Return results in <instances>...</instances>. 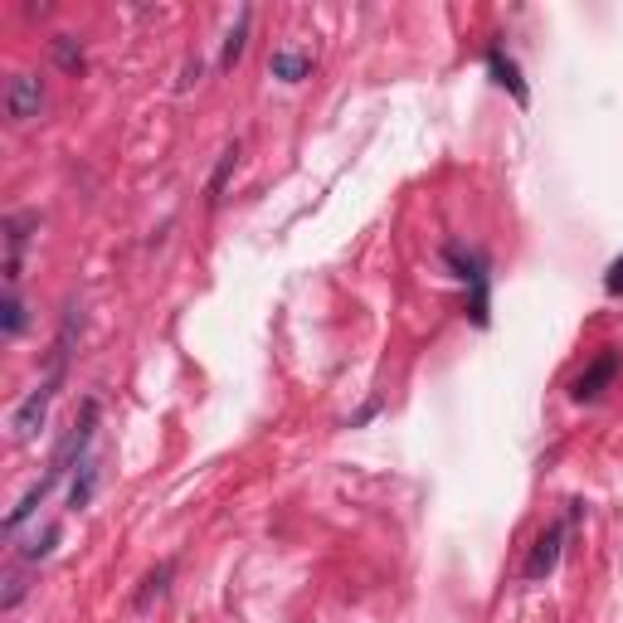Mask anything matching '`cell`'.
<instances>
[{
  "instance_id": "obj_15",
  "label": "cell",
  "mask_w": 623,
  "mask_h": 623,
  "mask_svg": "<svg viewBox=\"0 0 623 623\" xmlns=\"http://www.w3.org/2000/svg\"><path fill=\"white\" fill-rule=\"evenodd\" d=\"M604 293L623 297V258H614V263H609V273H604Z\"/></svg>"
},
{
  "instance_id": "obj_11",
  "label": "cell",
  "mask_w": 623,
  "mask_h": 623,
  "mask_svg": "<svg viewBox=\"0 0 623 623\" xmlns=\"http://www.w3.org/2000/svg\"><path fill=\"white\" fill-rule=\"evenodd\" d=\"M49 49H54V64H59L64 74H83V44H78L74 35H54Z\"/></svg>"
},
{
  "instance_id": "obj_12",
  "label": "cell",
  "mask_w": 623,
  "mask_h": 623,
  "mask_svg": "<svg viewBox=\"0 0 623 623\" xmlns=\"http://www.w3.org/2000/svg\"><path fill=\"white\" fill-rule=\"evenodd\" d=\"M0 331L5 336H20L25 331V302L15 288H5V302H0Z\"/></svg>"
},
{
  "instance_id": "obj_6",
  "label": "cell",
  "mask_w": 623,
  "mask_h": 623,
  "mask_svg": "<svg viewBox=\"0 0 623 623\" xmlns=\"http://www.w3.org/2000/svg\"><path fill=\"white\" fill-rule=\"evenodd\" d=\"M268 74L283 78V83H302V78L312 74V49H297V44L273 49V59H268Z\"/></svg>"
},
{
  "instance_id": "obj_2",
  "label": "cell",
  "mask_w": 623,
  "mask_h": 623,
  "mask_svg": "<svg viewBox=\"0 0 623 623\" xmlns=\"http://www.w3.org/2000/svg\"><path fill=\"white\" fill-rule=\"evenodd\" d=\"M59 385H64V366H49L44 385H39L35 395H25V400H20L15 419H10V434H15L20 443H30L39 429H44V419H49V404H54V395H59Z\"/></svg>"
},
{
  "instance_id": "obj_14",
  "label": "cell",
  "mask_w": 623,
  "mask_h": 623,
  "mask_svg": "<svg viewBox=\"0 0 623 623\" xmlns=\"http://www.w3.org/2000/svg\"><path fill=\"white\" fill-rule=\"evenodd\" d=\"M234 166H239V147H229L220 156V166H215V176H210V200L224 190V181H229V171H234Z\"/></svg>"
},
{
  "instance_id": "obj_9",
  "label": "cell",
  "mask_w": 623,
  "mask_h": 623,
  "mask_svg": "<svg viewBox=\"0 0 623 623\" xmlns=\"http://www.w3.org/2000/svg\"><path fill=\"white\" fill-rule=\"evenodd\" d=\"M171 575H176V560H161L156 570H151L147 580H142V589H137V609L147 614L156 599H166V589H171Z\"/></svg>"
},
{
  "instance_id": "obj_8",
  "label": "cell",
  "mask_w": 623,
  "mask_h": 623,
  "mask_svg": "<svg viewBox=\"0 0 623 623\" xmlns=\"http://www.w3.org/2000/svg\"><path fill=\"white\" fill-rule=\"evenodd\" d=\"M249 25H254V10H239V20H234V30L224 35V49H220V69L229 74L239 59H244V44H249Z\"/></svg>"
},
{
  "instance_id": "obj_4",
  "label": "cell",
  "mask_w": 623,
  "mask_h": 623,
  "mask_svg": "<svg viewBox=\"0 0 623 623\" xmlns=\"http://www.w3.org/2000/svg\"><path fill=\"white\" fill-rule=\"evenodd\" d=\"M39 112H44V88H39L35 74H15L10 83H5V117L10 122H35Z\"/></svg>"
},
{
  "instance_id": "obj_10",
  "label": "cell",
  "mask_w": 623,
  "mask_h": 623,
  "mask_svg": "<svg viewBox=\"0 0 623 623\" xmlns=\"http://www.w3.org/2000/svg\"><path fill=\"white\" fill-rule=\"evenodd\" d=\"M93 492H98V463H93V458H83V463H78L74 487H69V507L83 512V507L93 502Z\"/></svg>"
},
{
  "instance_id": "obj_13",
  "label": "cell",
  "mask_w": 623,
  "mask_h": 623,
  "mask_svg": "<svg viewBox=\"0 0 623 623\" xmlns=\"http://www.w3.org/2000/svg\"><path fill=\"white\" fill-rule=\"evenodd\" d=\"M54 546H59V526H49V531H44V536H35L30 546H20V560H44V555H49Z\"/></svg>"
},
{
  "instance_id": "obj_3",
  "label": "cell",
  "mask_w": 623,
  "mask_h": 623,
  "mask_svg": "<svg viewBox=\"0 0 623 623\" xmlns=\"http://www.w3.org/2000/svg\"><path fill=\"white\" fill-rule=\"evenodd\" d=\"M623 366V356L619 351H599L594 361H589L580 375H575V385H570V400L575 404H589V400H599L609 385H614V375H619Z\"/></svg>"
},
{
  "instance_id": "obj_5",
  "label": "cell",
  "mask_w": 623,
  "mask_h": 623,
  "mask_svg": "<svg viewBox=\"0 0 623 623\" xmlns=\"http://www.w3.org/2000/svg\"><path fill=\"white\" fill-rule=\"evenodd\" d=\"M560 541H565V526H560V521L546 526V531L536 536V546H531V555H526V570H521L531 585H536V580H546L550 570L560 565Z\"/></svg>"
},
{
  "instance_id": "obj_1",
  "label": "cell",
  "mask_w": 623,
  "mask_h": 623,
  "mask_svg": "<svg viewBox=\"0 0 623 623\" xmlns=\"http://www.w3.org/2000/svg\"><path fill=\"white\" fill-rule=\"evenodd\" d=\"M443 258L453 263V273L468 283V317H473V327H487L492 322V312H487V258H482V249H468V244H448L443 249Z\"/></svg>"
},
{
  "instance_id": "obj_7",
  "label": "cell",
  "mask_w": 623,
  "mask_h": 623,
  "mask_svg": "<svg viewBox=\"0 0 623 623\" xmlns=\"http://www.w3.org/2000/svg\"><path fill=\"white\" fill-rule=\"evenodd\" d=\"M487 74L497 78V83L512 93L516 103H526V98H531V93H526V83H521V69H516L512 59L502 54V44H492V49H487Z\"/></svg>"
},
{
  "instance_id": "obj_16",
  "label": "cell",
  "mask_w": 623,
  "mask_h": 623,
  "mask_svg": "<svg viewBox=\"0 0 623 623\" xmlns=\"http://www.w3.org/2000/svg\"><path fill=\"white\" fill-rule=\"evenodd\" d=\"M20 594H25V580L15 575V580H10V589H5V609H15V604H20Z\"/></svg>"
}]
</instances>
